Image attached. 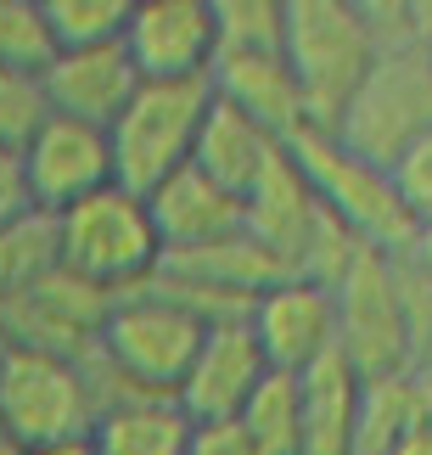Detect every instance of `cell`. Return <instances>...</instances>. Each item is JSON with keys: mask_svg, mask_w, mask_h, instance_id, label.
I'll return each mask as SVG.
<instances>
[{"mask_svg": "<svg viewBox=\"0 0 432 455\" xmlns=\"http://www.w3.org/2000/svg\"><path fill=\"white\" fill-rule=\"evenodd\" d=\"M146 203H152V220H158V236H163L169 259L208 253V248H224V242L247 236V197L224 191L214 174H202L197 164L180 169L175 180H163Z\"/></svg>", "mask_w": 432, "mask_h": 455, "instance_id": "cell-13", "label": "cell"}, {"mask_svg": "<svg viewBox=\"0 0 432 455\" xmlns=\"http://www.w3.org/2000/svg\"><path fill=\"white\" fill-rule=\"evenodd\" d=\"M214 79H180V84H141V96L113 124L118 186L135 197H152L163 180L197 164L202 124L214 113Z\"/></svg>", "mask_w": 432, "mask_h": 455, "instance_id": "cell-8", "label": "cell"}, {"mask_svg": "<svg viewBox=\"0 0 432 455\" xmlns=\"http://www.w3.org/2000/svg\"><path fill=\"white\" fill-rule=\"evenodd\" d=\"M0 455H17V450H12V444H0Z\"/></svg>", "mask_w": 432, "mask_h": 455, "instance_id": "cell-28", "label": "cell"}, {"mask_svg": "<svg viewBox=\"0 0 432 455\" xmlns=\"http://www.w3.org/2000/svg\"><path fill=\"white\" fill-rule=\"evenodd\" d=\"M130 17H135V0H45V23L57 51L124 45Z\"/></svg>", "mask_w": 432, "mask_h": 455, "instance_id": "cell-18", "label": "cell"}, {"mask_svg": "<svg viewBox=\"0 0 432 455\" xmlns=\"http://www.w3.org/2000/svg\"><path fill=\"white\" fill-rule=\"evenodd\" d=\"M281 152H287L281 135H270L258 118H247L241 108H231V101H214L208 124H202V141H197V169L214 174L236 197H253L258 180L275 169Z\"/></svg>", "mask_w": 432, "mask_h": 455, "instance_id": "cell-16", "label": "cell"}, {"mask_svg": "<svg viewBox=\"0 0 432 455\" xmlns=\"http://www.w3.org/2000/svg\"><path fill=\"white\" fill-rule=\"evenodd\" d=\"M57 57L45 23V0H0V68H23V74H45Z\"/></svg>", "mask_w": 432, "mask_h": 455, "instance_id": "cell-20", "label": "cell"}, {"mask_svg": "<svg viewBox=\"0 0 432 455\" xmlns=\"http://www.w3.org/2000/svg\"><path fill=\"white\" fill-rule=\"evenodd\" d=\"M124 51L146 84L208 79L219 57L214 0H135Z\"/></svg>", "mask_w": 432, "mask_h": 455, "instance_id": "cell-11", "label": "cell"}, {"mask_svg": "<svg viewBox=\"0 0 432 455\" xmlns=\"http://www.w3.org/2000/svg\"><path fill=\"white\" fill-rule=\"evenodd\" d=\"M292 164L303 169V180L315 186L320 208L332 214L342 231H349L354 248L371 253H393L405 259L416 248V214H410L399 174L359 157L354 147H342L332 130H303L292 135Z\"/></svg>", "mask_w": 432, "mask_h": 455, "instance_id": "cell-3", "label": "cell"}, {"mask_svg": "<svg viewBox=\"0 0 432 455\" xmlns=\"http://www.w3.org/2000/svg\"><path fill=\"white\" fill-rule=\"evenodd\" d=\"M393 174H399V191H405L410 214H416V220H432V130L405 152V164L393 169Z\"/></svg>", "mask_w": 432, "mask_h": 455, "instance_id": "cell-22", "label": "cell"}, {"mask_svg": "<svg viewBox=\"0 0 432 455\" xmlns=\"http://www.w3.org/2000/svg\"><path fill=\"white\" fill-rule=\"evenodd\" d=\"M34 197V214L57 220L67 208H79L84 197L118 186V157H113V130L101 124H79V118L51 113L45 130L17 152Z\"/></svg>", "mask_w": 432, "mask_h": 455, "instance_id": "cell-9", "label": "cell"}, {"mask_svg": "<svg viewBox=\"0 0 432 455\" xmlns=\"http://www.w3.org/2000/svg\"><path fill=\"white\" fill-rule=\"evenodd\" d=\"M298 405H303V455H359L371 382L359 377V365L342 348L298 371Z\"/></svg>", "mask_w": 432, "mask_h": 455, "instance_id": "cell-15", "label": "cell"}, {"mask_svg": "<svg viewBox=\"0 0 432 455\" xmlns=\"http://www.w3.org/2000/svg\"><path fill=\"white\" fill-rule=\"evenodd\" d=\"M96 394L90 377L79 371V360L67 348L51 343H0V439L17 455L67 444L96 433Z\"/></svg>", "mask_w": 432, "mask_h": 455, "instance_id": "cell-4", "label": "cell"}, {"mask_svg": "<svg viewBox=\"0 0 432 455\" xmlns=\"http://www.w3.org/2000/svg\"><path fill=\"white\" fill-rule=\"evenodd\" d=\"M23 220H34V197H28L23 164H17V152H0V242H6Z\"/></svg>", "mask_w": 432, "mask_h": 455, "instance_id": "cell-23", "label": "cell"}, {"mask_svg": "<svg viewBox=\"0 0 432 455\" xmlns=\"http://www.w3.org/2000/svg\"><path fill=\"white\" fill-rule=\"evenodd\" d=\"M432 130V45L427 40H393L382 45L371 79L359 84L349 113L337 118V141L382 169H399L405 152Z\"/></svg>", "mask_w": 432, "mask_h": 455, "instance_id": "cell-6", "label": "cell"}, {"mask_svg": "<svg viewBox=\"0 0 432 455\" xmlns=\"http://www.w3.org/2000/svg\"><path fill=\"white\" fill-rule=\"evenodd\" d=\"M241 427L253 433V444L264 455H303V405H298V377L270 371V382L253 394V405L241 411Z\"/></svg>", "mask_w": 432, "mask_h": 455, "instance_id": "cell-19", "label": "cell"}, {"mask_svg": "<svg viewBox=\"0 0 432 455\" xmlns=\"http://www.w3.org/2000/svg\"><path fill=\"white\" fill-rule=\"evenodd\" d=\"M382 455H432V405L421 416H410V422L393 433V444Z\"/></svg>", "mask_w": 432, "mask_h": 455, "instance_id": "cell-25", "label": "cell"}, {"mask_svg": "<svg viewBox=\"0 0 432 455\" xmlns=\"http://www.w3.org/2000/svg\"><path fill=\"white\" fill-rule=\"evenodd\" d=\"M96 450L101 455H192L197 422L180 411V399L124 394L96 416Z\"/></svg>", "mask_w": 432, "mask_h": 455, "instance_id": "cell-17", "label": "cell"}, {"mask_svg": "<svg viewBox=\"0 0 432 455\" xmlns=\"http://www.w3.org/2000/svg\"><path fill=\"white\" fill-rule=\"evenodd\" d=\"M192 455H264V450L253 444V433L241 422H202L192 439Z\"/></svg>", "mask_w": 432, "mask_h": 455, "instance_id": "cell-24", "label": "cell"}, {"mask_svg": "<svg viewBox=\"0 0 432 455\" xmlns=\"http://www.w3.org/2000/svg\"><path fill=\"white\" fill-rule=\"evenodd\" d=\"M275 365L264 360L247 315H231V321H214L208 338H202V355L192 365L180 388V411L192 422H241V411L253 405V394L270 382Z\"/></svg>", "mask_w": 432, "mask_h": 455, "instance_id": "cell-12", "label": "cell"}, {"mask_svg": "<svg viewBox=\"0 0 432 455\" xmlns=\"http://www.w3.org/2000/svg\"><path fill=\"white\" fill-rule=\"evenodd\" d=\"M28 455H101L96 439L84 433V439H67V444H45V450H28Z\"/></svg>", "mask_w": 432, "mask_h": 455, "instance_id": "cell-27", "label": "cell"}, {"mask_svg": "<svg viewBox=\"0 0 432 455\" xmlns=\"http://www.w3.org/2000/svg\"><path fill=\"white\" fill-rule=\"evenodd\" d=\"M45 118H51V101L40 74L0 68V152H23L45 130Z\"/></svg>", "mask_w": 432, "mask_h": 455, "instance_id": "cell-21", "label": "cell"}, {"mask_svg": "<svg viewBox=\"0 0 432 455\" xmlns=\"http://www.w3.org/2000/svg\"><path fill=\"white\" fill-rule=\"evenodd\" d=\"M51 225H57V270L96 292H124L135 282H152L169 259L152 203L124 186L96 191Z\"/></svg>", "mask_w": 432, "mask_h": 455, "instance_id": "cell-5", "label": "cell"}, {"mask_svg": "<svg viewBox=\"0 0 432 455\" xmlns=\"http://www.w3.org/2000/svg\"><path fill=\"white\" fill-rule=\"evenodd\" d=\"M337 315H342V355L371 382H399L416 365V321H410L405 259L359 248L337 275Z\"/></svg>", "mask_w": 432, "mask_h": 455, "instance_id": "cell-7", "label": "cell"}, {"mask_svg": "<svg viewBox=\"0 0 432 455\" xmlns=\"http://www.w3.org/2000/svg\"><path fill=\"white\" fill-rule=\"evenodd\" d=\"M405 259H410V265H416L421 275H432V220H421V225H416V248H410Z\"/></svg>", "mask_w": 432, "mask_h": 455, "instance_id": "cell-26", "label": "cell"}, {"mask_svg": "<svg viewBox=\"0 0 432 455\" xmlns=\"http://www.w3.org/2000/svg\"><path fill=\"white\" fill-rule=\"evenodd\" d=\"M247 326L264 360L275 371L298 377L309 365L342 348V315H337V287L315 282V275H287V282L264 287L247 309Z\"/></svg>", "mask_w": 432, "mask_h": 455, "instance_id": "cell-10", "label": "cell"}, {"mask_svg": "<svg viewBox=\"0 0 432 455\" xmlns=\"http://www.w3.org/2000/svg\"><path fill=\"white\" fill-rule=\"evenodd\" d=\"M51 113L79 118V124H101L113 130L124 108L141 96V74H135L124 45H90V51H57L51 68L40 74Z\"/></svg>", "mask_w": 432, "mask_h": 455, "instance_id": "cell-14", "label": "cell"}, {"mask_svg": "<svg viewBox=\"0 0 432 455\" xmlns=\"http://www.w3.org/2000/svg\"><path fill=\"white\" fill-rule=\"evenodd\" d=\"M376 57L382 40L359 0H287V62L303 91L309 130H337Z\"/></svg>", "mask_w": 432, "mask_h": 455, "instance_id": "cell-1", "label": "cell"}, {"mask_svg": "<svg viewBox=\"0 0 432 455\" xmlns=\"http://www.w3.org/2000/svg\"><path fill=\"white\" fill-rule=\"evenodd\" d=\"M208 315L197 304H185L180 292H130V299H113V309L101 315L96 348L101 360L118 371L124 394H152V399H180L185 377L202 355V338H208Z\"/></svg>", "mask_w": 432, "mask_h": 455, "instance_id": "cell-2", "label": "cell"}]
</instances>
